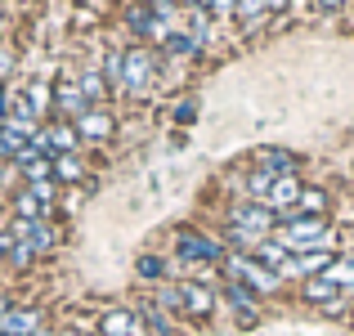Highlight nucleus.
<instances>
[{"label":"nucleus","instance_id":"26","mask_svg":"<svg viewBox=\"0 0 354 336\" xmlns=\"http://www.w3.org/2000/svg\"><path fill=\"white\" fill-rule=\"evenodd\" d=\"M323 211H328V193H323V189H310V184H305L301 202H296V216H323Z\"/></svg>","mask_w":354,"mask_h":336},{"label":"nucleus","instance_id":"6","mask_svg":"<svg viewBox=\"0 0 354 336\" xmlns=\"http://www.w3.org/2000/svg\"><path fill=\"white\" fill-rule=\"evenodd\" d=\"M229 224H238V229L256 233V238H274V229H278V216L265 207V202H238V207L229 211Z\"/></svg>","mask_w":354,"mask_h":336},{"label":"nucleus","instance_id":"35","mask_svg":"<svg viewBox=\"0 0 354 336\" xmlns=\"http://www.w3.org/2000/svg\"><path fill=\"white\" fill-rule=\"evenodd\" d=\"M287 5H292V0H265V9H269V14H278V9H287Z\"/></svg>","mask_w":354,"mask_h":336},{"label":"nucleus","instance_id":"34","mask_svg":"<svg viewBox=\"0 0 354 336\" xmlns=\"http://www.w3.org/2000/svg\"><path fill=\"white\" fill-rule=\"evenodd\" d=\"M350 0H319V9H328V14H337V9H346Z\"/></svg>","mask_w":354,"mask_h":336},{"label":"nucleus","instance_id":"17","mask_svg":"<svg viewBox=\"0 0 354 336\" xmlns=\"http://www.w3.org/2000/svg\"><path fill=\"white\" fill-rule=\"evenodd\" d=\"M14 220H54V207H50V202H41V198H36V193L23 184V189L14 193Z\"/></svg>","mask_w":354,"mask_h":336},{"label":"nucleus","instance_id":"15","mask_svg":"<svg viewBox=\"0 0 354 336\" xmlns=\"http://www.w3.org/2000/svg\"><path fill=\"white\" fill-rule=\"evenodd\" d=\"M113 130H117V121L108 117L104 108H90L86 117H77V135H81V139H90V144H99V139H108Z\"/></svg>","mask_w":354,"mask_h":336},{"label":"nucleus","instance_id":"4","mask_svg":"<svg viewBox=\"0 0 354 336\" xmlns=\"http://www.w3.org/2000/svg\"><path fill=\"white\" fill-rule=\"evenodd\" d=\"M175 251H180L184 265H225V256H229L225 242L202 229H180L175 233Z\"/></svg>","mask_w":354,"mask_h":336},{"label":"nucleus","instance_id":"7","mask_svg":"<svg viewBox=\"0 0 354 336\" xmlns=\"http://www.w3.org/2000/svg\"><path fill=\"white\" fill-rule=\"evenodd\" d=\"M216 310V292L207 283H180V319H211Z\"/></svg>","mask_w":354,"mask_h":336},{"label":"nucleus","instance_id":"12","mask_svg":"<svg viewBox=\"0 0 354 336\" xmlns=\"http://www.w3.org/2000/svg\"><path fill=\"white\" fill-rule=\"evenodd\" d=\"M220 296H225V305L238 314V323H242V328L260 319V296L251 292V287H242V283H225V292H220Z\"/></svg>","mask_w":354,"mask_h":336},{"label":"nucleus","instance_id":"2","mask_svg":"<svg viewBox=\"0 0 354 336\" xmlns=\"http://www.w3.org/2000/svg\"><path fill=\"white\" fill-rule=\"evenodd\" d=\"M220 269H225V283H242V287H251L256 296H269V292L283 287V278H278L274 269H265L256 256H238V251H229Z\"/></svg>","mask_w":354,"mask_h":336},{"label":"nucleus","instance_id":"22","mask_svg":"<svg viewBox=\"0 0 354 336\" xmlns=\"http://www.w3.org/2000/svg\"><path fill=\"white\" fill-rule=\"evenodd\" d=\"M23 99H27V108H32L36 117H50V112H54V90L45 86V81H32Z\"/></svg>","mask_w":354,"mask_h":336},{"label":"nucleus","instance_id":"11","mask_svg":"<svg viewBox=\"0 0 354 336\" xmlns=\"http://www.w3.org/2000/svg\"><path fill=\"white\" fill-rule=\"evenodd\" d=\"M99 336H148V323L139 319V310H108L99 319Z\"/></svg>","mask_w":354,"mask_h":336},{"label":"nucleus","instance_id":"30","mask_svg":"<svg viewBox=\"0 0 354 336\" xmlns=\"http://www.w3.org/2000/svg\"><path fill=\"white\" fill-rule=\"evenodd\" d=\"M36 260H41V256H36V251L27 247V242H14V251L5 256V265H14V269H32Z\"/></svg>","mask_w":354,"mask_h":336},{"label":"nucleus","instance_id":"37","mask_svg":"<svg viewBox=\"0 0 354 336\" xmlns=\"http://www.w3.org/2000/svg\"><path fill=\"white\" fill-rule=\"evenodd\" d=\"M175 5H180V9H184V5H189V9H198V5H202V0H175Z\"/></svg>","mask_w":354,"mask_h":336},{"label":"nucleus","instance_id":"21","mask_svg":"<svg viewBox=\"0 0 354 336\" xmlns=\"http://www.w3.org/2000/svg\"><path fill=\"white\" fill-rule=\"evenodd\" d=\"M287 256H292V251H287V247H283L278 238H265V242L256 247V260H260L265 269H274V274H278V269L287 265Z\"/></svg>","mask_w":354,"mask_h":336},{"label":"nucleus","instance_id":"33","mask_svg":"<svg viewBox=\"0 0 354 336\" xmlns=\"http://www.w3.org/2000/svg\"><path fill=\"white\" fill-rule=\"evenodd\" d=\"M193 117H198V104H193V99H184V104L175 108V121H180V126H189Z\"/></svg>","mask_w":354,"mask_h":336},{"label":"nucleus","instance_id":"14","mask_svg":"<svg viewBox=\"0 0 354 336\" xmlns=\"http://www.w3.org/2000/svg\"><path fill=\"white\" fill-rule=\"evenodd\" d=\"M139 319L148 323V332L153 336H180V314H171V310H162V305L153 301V296H144V301H139Z\"/></svg>","mask_w":354,"mask_h":336},{"label":"nucleus","instance_id":"38","mask_svg":"<svg viewBox=\"0 0 354 336\" xmlns=\"http://www.w3.org/2000/svg\"><path fill=\"white\" fill-rule=\"evenodd\" d=\"M36 336H54V332H36Z\"/></svg>","mask_w":354,"mask_h":336},{"label":"nucleus","instance_id":"31","mask_svg":"<svg viewBox=\"0 0 354 336\" xmlns=\"http://www.w3.org/2000/svg\"><path fill=\"white\" fill-rule=\"evenodd\" d=\"M23 148H27V144L14 135V130H5V126H0V162H14V157L23 153Z\"/></svg>","mask_w":354,"mask_h":336},{"label":"nucleus","instance_id":"9","mask_svg":"<svg viewBox=\"0 0 354 336\" xmlns=\"http://www.w3.org/2000/svg\"><path fill=\"white\" fill-rule=\"evenodd\" d=\"M301 193H305V184L296 180V175H283V180H274V189H269V198H265V207L274 211V216H296V202H301Z\"/></svg>","mask_w":354,"mask_h":336},{"label":"nucleus","instance_id":"8","mask_svg":"<svg viewBox=\"0 0 354 336\" xmlns=\"http://www.w3.org/2000/svg\"><path fill=\"white\" fill-rule=\"evenodd\" d=\"M332 260H337L332 251H296V256H287V265L278 269V278H319Z\"/></svg>","mask_w":354,"mask_h":336},{"label":"nucleus","instance_id":"27","mask_svg":"<svg viewBox=\"0 0 354 336\" xmlns=\"http://www.w3.org/2000/svg\"><path fill=\"white\" fill-rule=\"evenodd\" d=\"M135 274L144 278V283H162V278H166V260L162 256H139L135 260Z\"/></svg>","mask_w":354,"mask_h":336},{"label":"nucleus","instance_id":"28","mask_svg":"<svg viewBox=\"0 0 354 336\" xmlns=\"http://www.w3.org/2000/svg\"><path fill=\"white\" fill-rule=\"evenodd\" d=\"M121 72H126V50L104 54V77H108V86H113V90H121Z\"/></svg>","mask_w":354,"mask_h":336},{"label":"nucleus","instance_id":"29","mask_svg":"<svg viewBox=\"0 0 354 336\" xmlns=\"http://www.w3.org/2000/svg\"><path fill=\"white\" fill-rule=\"evenodd\" d=\"M269 9H265V0H238V9H234V18H242V23H260V18H265Z\"/></svg>","mask_w":354,"mask_h":336},{"label":"nucleus","instance_id":"10","mask_svg":"<svg viewBox=\"0 0 354 336\" xmlns=\"http://www.w3.org/2000/svg\"><path fill=\"white\" fill-rule=\"evenodd\" d=\"M54 112H59V121H77L90 112V99L81 95V81H59L54 86Z\"/></svg>","mask_w":354,"mask_h":336},{"label":"nucleus","instance_id":"23","mask_svg":"<svg viewBox=\"0 0 354 336\" xmlns=\"http://www.w3.org/2000/svg\"><path fill=\"white\" fill-rule=\"evenodd\" d=\"M323 278H328L337 292H346V287H354V260H346V256H337L328 269H323Z\"/></svg>","mask_w":354,"mask_h":336},{"label":"nucleus","instance_id":"19","mask_svg":"<svg viewBox=\"0 0 354 336\" xmlns=\"http://www.w3.org/2000/svg\"><path fill=\"white\" fill-rule=\"evenodd\" d=\"M86 180V157L81 153H59L54 157V184H77Z\"/></svg>","mask_w":354,"mask_h":336},{"label":"nucleus","instance_id":"36","mask_svg":"<svg viewBox=\"0 0 354 336\" xmlns=\"http://www.w3.org/2000/svg\"><path fill=\"white\" fill-rule=\"evenodd\" d=\"M9 310H14V301H9V292H0V319H5Z\"/></svg>","mask_w":354,"mask_h":336},{"label":"nucleus","instance_id":"18","mask_svg":"<svg viewBox=\"0 0 354 336\" xmlns=\"http://www.w3.org/2000/svg\"><path fill=\"white\" fill-rule=\"evenodd\" d=\"M45 135H50V157H59V153H81L77 121H54V126H45Z\"/></svg>","mask_w":354,"mask_h":336},{"label":"nucleus","instance_id":"39","mask_svg":"<svg viewBox=\"0 0 354 336\" xmlns=\"http://www.w3.org/2000/svg\"><path fill=\"white\" fill-rule=\"evenodd\" d=\"M0 336H5V332H0Z\"/></svg>","mask_w":354,"mask_h":336},{"label":"nucleus","instance_id":"13","mask_svg":"<svg viewBox=\"0 0 354 336\" xmlns=\"http://www.w3.org/2000/svg\"><path fill=\"white\" fill-rule=\"evenodd\" d=\"M0 332L5 336H36V332H45V319H41V310H32V305H14V310L0 319Z\"/></svg>","mask_w":354,"mask_h":336},{"label":"nucleus","instance_id":"20","mask_svg":"<svg viewBox=\"0 0 354 336\" xmlns=\"http://www.w3.org/2000/svg\"><path fill=\"white\" fill-rule=\"evenodd\" d=\"M301 296H305V301H310V305H323V310H328V305H332V301H341V296H346V292H337V287H332L328 278L319 274V278H305Z\"/></svg>","mask_w":354,"mask_h":336},{"label":"nucleus","instance_id":"24","mask_svg":"<svg viewBox=\"0 0 354 336\" xmlns=\"http://www.w3.org/2000/svg\"><path fill=\"white\" fill-rule=\"evenodd\" d=\"M108 90H113V86H108V77H104V72H86V77H81V95L90 99V108H99V104H104V99H108Z\"/></svg>","mask_w":354,"mask_h":336},{"label":"nucleus","instance_id":"16","mask_svg":"<svg viewBox=\"0 0 354 336\" xmlns=\"http://www.w3.org/2000/svg\"><path fill=\"white\" fill-rule=\"evenodd\" d=\"M256 162H260V171H269L274 180H283V175H296V171H301V157L283 153V148H260Z\"/></svg>","mask_w":354,"mask_h":336},{"label":"nucleus","instance_id":"32","mask_svg":"<svg viewBox=\"0 0 354 336\" xmlns=\"http://www.w3.org/2000/svg\"><path fill=\"white\" fill-rule=\"evenodd\" d=\"M202 9H207L211 18H225V14H234V9H238V0H202Z\"/></svg>","mask_w":354,"mask_h":336},{"label":"nucleus","instance_id":"1","mask_svg":"<svg viewBox=\"0 0 354 336\" xmlns=\"http://www.w3.org/2000/svg\"><path fill=\"white\" fill-rule=\"evenodd\" d=\"M274 238L283 242L292 256H296V251H332V247H337V233L328 229L323 216H287L274 229Z\"/></svg>","mask_w":354,"mask_h":336},{"label":"nucleus","instance_id":"25","mask_svg":"<svg viewBox=\"0 0 354 336\" xmlns=\"http://www.w3.org/2000/svg\"><path fill=\"white\" fill-rule=\"evenodd\" d=\"M162 50L171 54V59H193V54L202 50V41H198V36H193V32H175L171 41L162 45Z\"/></svg>","mask_w":354,"mask_h":336},{"label":"nucleus","instance_id":"5","mask_svg":"<svg viewBox=\"0 0 354 336\" xmlns=\"http://www.w3.org/2000/svg\"><path fill=\"white\" fill-rule=\"evenodd\" d=\"M9 233H14L18 242H27L36 256H50V251L59 247V229H54V220H9Z\"/></svg>","mask_w":354,"mask_h":336},{"label":"nucleus","instance_id":"3","mask_svg":"<svg viewBox=\"0 0 354 336\" xmlns=\"http://www.w3.org/2000/svg\"><path fill=\"white\" fill-rule=\"evenodd\" d=\"M157 63H162V54L153 50V45H135V50H126V72H121V90L135 99H144L148 90H153L157 81Z\"/></svg>","mask_w":354,"mask_h":336}]
</instances>
